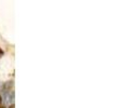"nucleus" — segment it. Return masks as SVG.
Listing matches in <instances>:
<instances>
[{
	"label": "nucleus",
	"instance_id": "f257e3e1",
	"mask_svg": "<svg viewBox=\"0 0 123 108\" xmlns=\"http://www.w3.org/2000/svg\"><path fill=\"white\" fill-rule=\"evenodd\" d=\"M3 54H4L3 50H2V49H1V48H0V57H1V56H2V55H3Z\"/></svg>",
	"mask_w": 123,
	"mask_h": 108
},
{
	"label": "nucleus",
	"instance_id": "f03ea898",
	"mask_svg": "<svg viewBox=\"0 0 123 108\" xmlns=\"http://www.w3.org/2000/svg\"><path fill=\"white\" fill-rule=\"evenodd\" d=\"M9 108H14V104H12V105H10V106H9Z\"/></svg>",
	"mask_w": 123,
	"mask_h": 108
},
{
	"label": "nucleus",
	"instance_id": "7ed1b4c3",
	"mask_svg": "<svg viewBox=\"0 0 123 108\" xmlns=\"http://www.w3.org/2000/svg\"><path fill=\"white\" fill-rule=\"evenodd\" d=\"M1 104H2V100H1V95H0V106H1Z\"/></svg>",
	"mask_w": 123,
	"mask_h": 108
},
{
	"label": "nucleus",
	"instance_id": "20e7f679",
	"mask_svg": "<svg viewBox=\"0 0 123 108\" xmlns=\"http://www.w3.org/2000/svg\"><path fill=\"white\" fill-rule=\"evenodd\" d=\"M0 108H6V107H4L3 105H1V106H0Z\"/></svg>",
	"mask_w": 123,
	"mask_h": 108
}]
</instances>
